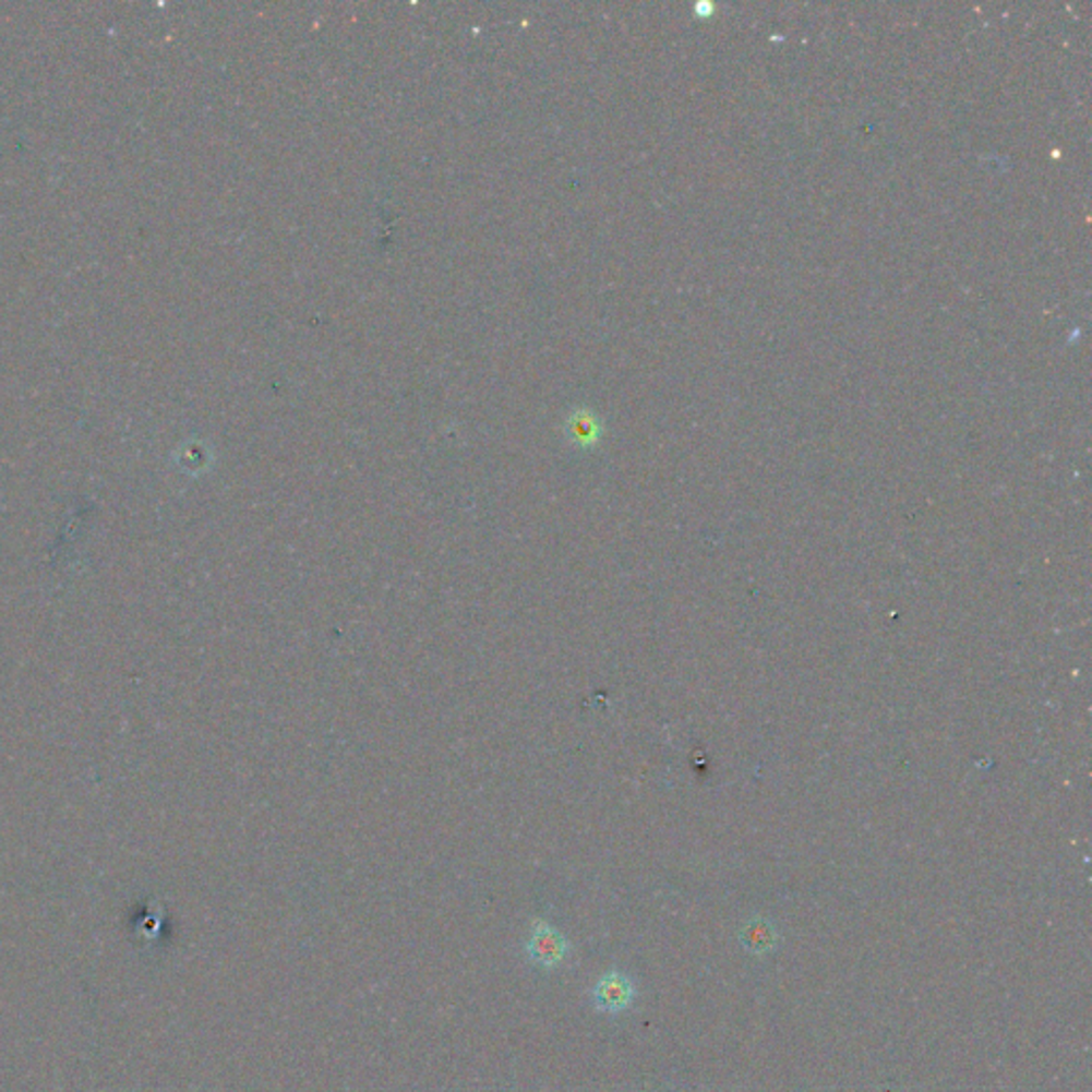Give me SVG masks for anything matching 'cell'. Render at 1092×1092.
Instances as JSON below:
<instances>
[{"mask_svg":"<svg viewBox=\"0 0 1092 1092\" xmlns=\"http://www.w3.org/2000/svg\"><path fill=\"white\" fill-rule=\"evenodd\" d=\"M568 951H571L568 939L555 926H551L544 920H536L531 924V933L525 941V953L536 967L547 971L557 969L566 960Z\"/></svg>","mask_w":1092,"mask_h":1092,"instance_id":"cell-1","label":"cell"},{"mask_svg":"<svg viewBox=\"0 0 1092 1092\" xmlns=\"http://www.w3.org/2000/svg\"><path fill=\"white\" fill-rule=\"evenodd\" d=\"M777 933L768 920H749L741 931V944L756 956H766L777 948Z\"/></svg>","mask_w":1092,"mask_h":1092,"instance_id":"cell-3","label":"cell"},{"mask_svg":"<svg viewBox=\"0 0 1092 1092\" xmlns=\"http://www.w3.org/2000/svg\"><path fill=\"white\" fill-rule=\"evenodd\" d=\"M634 998L636 986L632 977L621 971L604 973L591 991V1003L602 1013H621L634 1003Z\"/></svg>","mask_w":1092,"mask_h":1092,"instance_id":"cell-2","label":"cell"},{"mask_svg":"<svg viewBox=\"0 0 1092 1092\" xmlns=\"http://www.w3.org/2000/svg\"><path fill=\"white\" fill-rule=\"evenodd\" d=\"M568 435L578 446H591L600 437V423L589 410H576L568 421Z\"/></svg>","mask_w":1092,"mask_h":1092,"instance_id":"cell-4","label":"cell"}]
</instances>
